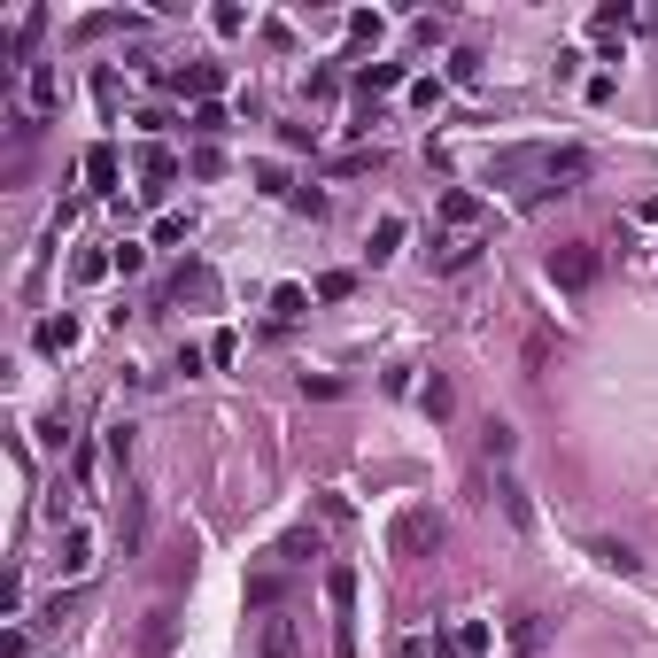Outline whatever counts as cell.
I'll list each match as a JSON object with an SVG mask.
<instances>
[{"label": "cell", "instance_id": "7", "mask_svg": "<svg viewBox=\"0 0 658 658\" xmlns=\"http://www.w3.org/2000/svg\"><path fill=\"white\" fill-rule=\"evenodd\" d=\"M480 256V233H449V240H434V264L442 271H465Z\"/></svg>", "mask_w": 658, "mask_h": 658}, {"label": "cell", "instance_id": "17", "mask_svg": "<svg viewBox=\"0 0 658 658\" xmlns=\"http://www.w3.org/2000/svg\"><path fill=\"white\" fill-rule=\"evenodd\" d=\"M62 93H55V70H47V62H31V109H39V117H47V109H55Z\"/></svg>", "mask_w": 658, "mask_h": 658}, {"label": "cell", "instance_id": "4", "mask_svg": "<svg viewBox=\"0 0 658 658\" xmlns=\"http://www.w3.org/2000/svg\"><path fill=\"white\" fill-rule=\"evenodd\" d=\"M171 635H179V612H171V604H148V612H140V658H171Z\"/></svg>", "mask_w": 658, "mask_h": 658}, {"label": "cell", "instance_id": "8", "mask_svg": "<svg viewBox=\"0 0 658 658\" xmlns=\"http://www.w3.org/2000/svg\"><path fill=\"white\" fill-rule=\"evenodd\" d=\"M86 179H93V194H117V148H109V140L86 148Z\"/></svg>", "mask_w": 658, "mask_h": 658}, {"label": "cell", "instance_id": "13", "mask_svg": "<svg viewBox=\"0 0 658 658\" xmlns=\"http://www.w3.org/2000/svg\"><path fill=\"white\" fill-rule=\"evenodd\" d=\"M442 217H449V225H457V233H473V225H480V217H488V210H480L473 194H457V186H449V194H442Z\"/></svg>", "mask_w": 658, "mask_h": 658}, {"label": "cell", "instance_id": "2", "mask_svg": "<svg viewBox=\"0 0 658 658\" xmlns=\"http://www.w3.org/2000/svg\"><path fill=\"white\" fill-rule=\"evenodd\" d=\"M326 604H333V658H357V566H326Z\"/></svg>", "mask_w": 658, "mask_h": 658}, {"label": "cell", "instance_id": "15", "mask_svg": "<svg viewBox=\"0 0 658 658\" xmlns=\"http://www.w3.org/2000/svg\"><path fill=\"white\" fill-rule=\"evenodd\" d=\"M589 558H597V566H612V573H635V566H643V558H635V550H628V542H589Z\"/></svg>", "mask_w": 658, "mask_h": 658}, {"label": "cell", "instance_id": "16", "mask_svg": "<svg viewBox=\"0 0 658 658\" xmlns=\"http://www.w3.org/2000/svg\"><path fill=\"white\" fill-rule=\"evenodd\" d=\"M496 496H504V519H511V527H535V504H527V488H519V480H504Z\"/></svg>", "mask_w": 658, "mask_h": 658}, {"label": "cell", "instance_id": "18", "mask_svg": "<svg viewBox=\"0 0 658 658\" xmlns=\"http://www.w3.org/2000/svg\"><path fill=\"white\" fill-rule=\"evenodd\" d=\"M70 341H78V326H70V318H47V326H39V349H47V357H62Z\"/></svg>", "mask_w": 658, "mask_h": 658}, {"label": "cell", "instance_id": "27", "mask_svg": "<svg viewBox=\"0 0 658 658\" xmlns=\"http://www.w3.org/2000/svg\"><path fill=\"white\" fill-rule=\"evenodd\" d=\"M248 604H264V612H271V604H279V573H256V581H248Z\"/></svg>", "mask_w": 658, "mask_h": 658}, {"label": "cell", "instance_id": "22", "mask_svg": "<svg viewBox=\"0 0 658 658\" xmlns=\"http://www.w3.org/2000/svg\"><path fill=\"white\" fill-rule=\"evenodd\" d=\"M395 535H403V542H442V519H426V511H411V519H403Z\"/></svg>", "mask_w": 658, "mask_h": 658}, {"label": "cell", "instance_id": "24", "mask_svg": "<svg viewBox=\"0 0 658 658\" xmlns=\"http://www.w3.org/2000/svg\"><path fill=\"white\" fill-rule=\"evenodd\" d=\"M449 78H457V86H473V78H480V55H473V47H457V55H449Z\"/></svg>", "mask_w": 658, "mask_h": 658}, {"label": "cell", "instance_id": "28", "mask_svg": "<svg viewBox=\"0 0 658 658\" xmlns=\"http://www.w3.org/2000/svg\"><path fill=\"white\" fill-rule=\"evenodd\" d=\"M194 132H202V140H210V132H225V109H217V101H202V109H194Z\"/></svg>", "mask_w": 658, "mask_h": 658}, {"label": "cell", "instance_id": "25", "mask_svg": "<svg viewBox=\"0 0 658 658\" xmlns=\"http://www.w3.org/2000/svg\"><path fill=\"white\" fill-rule=\"evenodd\" d=\"M109 264H117V271H140V264H148V248H140V240H117V248H109Z\"/></svg>", "mask_w": 658, "mask_h": 658}, {"label": "cell", "instance_id": "20", "mask_svg": "<svg viewBox=\"0 0 658 658\" xmlns=\"http://www.w3.org/2000/svg\"><path fill=\"white\" fill-rule=\"evenodd\" d=\"M357 86H364V93H388V86H403V62H372V70H364Z\"/></svg>", "mask_w": 658, "mask_h": 658}, {"label": "cell", "instance_id": "5", "mask_svg": "<svg viewBox=\"0 0 658 658\" xmlns=\"http://www.w3.org/2000/svg\"><path fill=\"white\" fill-rule=\"evenodd\" d=\"M256 651L264 658H302V628L287 620V612H271L264 628H256Z\"/></svg>", "mask_w": 658, "mask_h": 658}, {"label": "cell", "instance_id": "6", "mask_svg": "<svg viewBox=\"0 0 658 658\" xmlns=\"http://www.w3.org/2000/svg\"><path fill=\"white\" fill-rule=\"evenodd\" d=\"M542 643H550V628H542V612H535V604H519V612H511V651H519V658H535Z\"/></svg>", "mask_w": 658, "mask_h": 658}, {"label": "cell", "instance_id": "1", "mask_svg": "<svg viewBox=\"0 0 658 658\" xmlns=\"http://www.w3.org/2000/svg\"><path fill=\"white\" fill-rule=\"evenodd\" d=\"M496 179H535L527 194H573V179H589V148H504L496 155Z\"/></svg>", "mask_w": 658, "mask_h": 658}, {"label": "cell", "instance_id": "26", "mask_svg": "<svg viewBox=\"0 0 658 658\" xmlns=\"http://www.w3.org/2000/svg\"><path fill=\"white\" fill-rule=\"evenodd\" d=\"M426 411H434V419H449V403H457V395H449V380H426V395H419Z\"/></svg>", "mask_w": 658, "mask_h": 658}, {"label": "cell", "instance_id": "21", "mask_svg": "<svg viewBox=\"0 0 658 658\" xmlns=\"http://www.w3.org/2000/svg\"><path fill=\"white\" fill-rule=\"evenodd\" d=\"M395 248H403V217H380V233H372V264L395 256Z\"/></svg>", "mask_w": 658, "mask_h": 658}, {"label": "cell", "instance_id": "10", "mask_svg": "<svg viewBox=\"0 0 658 658\" xmlns=\"http://www.w3.org/2000/svg\"><path fill=\"white\" fill-rule=\"evenodd\" d=\"M93 566V535L86 527H62V573H86Z\"/></svg>", "mask_w": 658, "mask_h": 658}, {"label": "cell", "instance_id": "14", "mask_svg": "<svg viewBox=\"0 0 658 658\" xmlns=\"http://www.w3.org/2000/svg\"><path fill=\"white\" fill-rule=\"evenodd\" d=\"M140 542H148V496L124 504V558H140Z\"/></svg>", "mask_w": 658, "mask_h": 658}, {"label": "cell", "instance_id": "19", "mask_svg": "<svg viewBox=\"0 0 658 658\" xmlns=\"http://www.w3.org/2000/svg\"><path fill=\"white\" fill-rule=\"evenodd\" d=\"M279 558H287V566H302V558H318V535H310V527H295V535H279Z\"/></svg>", "mask_w": 658, "mask_h": 658}, {"label": "cell", "instance_id": "12", "mask_svg": "<svg viewBox=\"0 0 658 658\" xmlns=\"http://www.w3.org/2000/svg\"><path fill=\"white\" fill-rule=\"evenodd\" d=\"M140 171H148V194H163V186L179 179V155H171V148H148V155H140Z\"/></svg>", "mask_w": 658, "mask_h": 658}, {"label": "cell", "instance_id": "3", "mask_svg": "<svg viewBox=\"0 0 658 658\" xmlns=\"http://www.w3.org/2000/svg\"><path fill=\"white\" fill-rule=\"evenodd\" d=\"M597 271H604L597 240H566V248H550V279H558L566 295H581V287H597Z\"/></svg>", "mask_w": 658, "mask_h": 658}, {"label": "cell", "instance_id": "23", "mask_svg": "<svg viewBox=\"0 0 658 658\" xmlns=\"http://www.w3.org/2000/svg\"><path fill=\"white\" fill-rule=\"evenodd\" d=\"M480 449H488V457H511V426L488 419V426H480Z\"/></svg>", "mask_w": 658, "mask_h": 658}, {"label": "cell", "instance_id": "9", "mask_svg": "<svg viewBox=\"0 0 658 658\" xmlns=\"http://www.w3.org/2000/svg\"><path fill=\"white\" fill-rule=\"evenodd\" d=\"M449 658H488V620H457V635H449Z\"/></svg>", "mask_w": 658, "mask_h": 658}, {"label": "cell", "instance_id": "11", "mask_svg": "<svg viewBox=\"0 0 658 658\" xmlns=\"http://www.w3.org/2000/svg\"><path fill=\"white\" fill-rule=\"evenodd\" d=\"M171 86H179V93H194V101H210V93H217V62H194V70H171Z\"/></svg>", "mask_w": 658, "mask_h": 658}]
</instances>
